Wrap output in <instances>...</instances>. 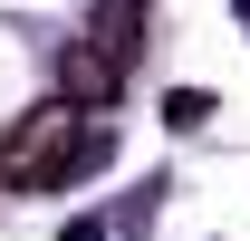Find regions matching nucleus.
<instances>
[{
	"mask_svg": "<svg viewBox=\"0 0 250 241\" xmlns=\"http://www.w3.org/2000/svg\"><path fill=\"white\" fill-rule=\"evenodd\" d=\"M125 87V68L96 48V39H67L58 48V96H77V106H106V96Z\"/></svg>",
	"mask_w": 250,
	"mask_h": 241,
	"instance_id": "f03ea898",
	"label": "nucleus"
},
{
	"mask_svg": "<svg viewBox=\"0 0 250 241\" xmlns=\"http://www.w3.org/2000/svg\"><path fill=\"white\" fill-rule=\"evenodd\" d=\"M87 39H96V48H106L116 68H135V58H145V0H96Z\"/></svg>",
	"mask_w": 250,
	"mask_h": 241,
	"instance_id": "7ed1b4c3",
	"label": "nucleus"
},
{
	"mask_svg": "<svg viewBox=\"0 0 250 241\" xmlns=\"http://www.w3.org/2000/svg\"><path fill=\"white\" fill-rule=\"evenodd\" d=\"M96 154H106V125L77 96H48V106H29V116L0 135V183H48L67 164H96Z\"/></svg>",
	"mask_w": 250,
	"mask_h": 241,
	"instance_id": "f257e3e1",
	"label": "nucleus"
}]
</instances>
